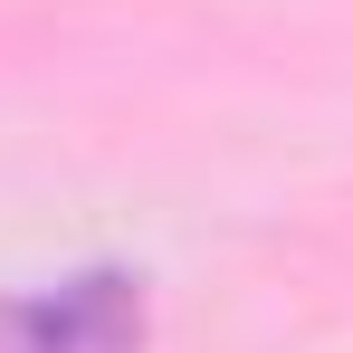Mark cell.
I'll list each match as a JSON object with an SVG mask.
<instances>
[{"instance_id": "obj_1", "label": "cell", "mask_w": 353, "mask_h": 353, "mask_svg": "<svg viewBox=\"0 0 353 353\" xmlns=\"http://www.w3.org/2000/svg\"><path fill=\"white\" fill-rule=\"evenodd\" d=\"M0 353H143V287L124 268H86L0 305Z\"/></svg>"}]
</instances>
